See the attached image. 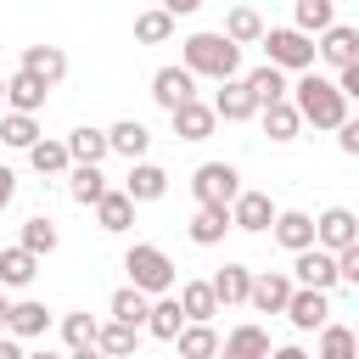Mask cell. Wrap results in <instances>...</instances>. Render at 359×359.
Returning a JSON list of instances; mask_svg holds the SVG:
<instances>
[{
	"label": "cell",
	"mask_w": 359,
	"mask_h": 359,
	"mask_svg": "<svg viewBox=\"0 0 359 359\" xmlns=\"http://www.w3.org/2000/svg\"><path fill=\"white\" fill-rule=\"evenodd\" d=\"M286 101H292V112H297L303 123H314V129H342V123H348V101L337 95V84H331L325 73H303L297 84H286Z\"/></svg>",
	"instance_id": "obj_1"
},
{
	"label": "cell",
	"mask_w": 359,
	"mask_h": 359,
	"mask_svg": "<svg viewBox=\"0 0 359 359\" xmlns=\"http://www.w3.org/2000/svg\"><path fill=\"white\" fill-rule=\"evenodd\" d=\"M180 67H185L191 79H219V84H230V79H241V50H236L224 34H191Z\"/></svg>",
	"instance_id": "obj_2"
},
{
	"label": "cell",
	"mask_w": 359,
	"mask_h": 359,
	"mask_svg": "<svg viewBox=\"0 0 359 359\" xmlns=\"http://www.w3.org/2000/svg\"><path fill=\"white\" fill-rule=\"evenodd\" d=\"M123 269H129V286H135L140 297H168L174 280H180L174 258H168L163 247H151V241H135V247L123 252Z\"/></svg>",
	"instance_id": "obj_3"
},
{
	"label": "cell",
	"mask_w": 359,
	"mask_h": 359,
	"mask_svg": "<svg viewBox=\"0 0 359 359\" xmlns=\"http://www.w3.org/2000/svg\"><path fill=\"white\" fill-rule=\"evenodd\" d=\"M264 56H269V67H297V73H314V39H303L297 28H264Z\"/></svg>",
	"instance_id": "obj_4"
},
{
	"label": "cell",
	"mask_w": 359,
	"mask_h": 359,
	"mask_svg": "<svg viewBox=\"0 0 359 359\" xmlns=\"http://www.w3.org/2000/svg\"><path fill=\"white\" fill-rule=\"evenodd\" d=\"M191 191H196V208H230L241 196V174L236 163H202L191 174Z\"/></svg>",
	"instance_id": "obj_5"
},
{
	"label": "cell",
	"mask_w": 359,
	"mask_h": 359,
	"mask_svg": "<svg viewBox=\"0 0 359 359\" xmlns=\"http://www.w3.org/2000/svg\"><path fill=\"white\" fill-rule=\"evenodd\" d=\"M314 247L320 252H348V247H359V219L348 213V208H325L320 219H314Z\"/></svg>",
	"instance_id": "obj_6"
},
{
	"label": "cell",
	"mask_w": 359,
	"mask_h": 359,
	"mask_svg": "<svg viewBox=\"0 0 359 359\" xmlns=\"http://www.w3.org/2000/svg\"><path fill=\"white\" fill-rule=\"evenodd\" d=\"M292 286H303V292H325V297H331V286H337V258L320 252V247L297 252V264H292Z\"/></svg>",
	"instance_id": "obj_7"
},
{
	"label": "cell",
	"mask_w": 359,
	"mask_h": 359,
	"mask_svg": "<svg viewBox=\"0 0 359 359\" xmlns=\"http://www.w3.org/2000/svg\"><path fill=\"white\" fill-rule=\"evenodd\" d=\"M151 101L168 107V112H180L185 101H196V79H191L180 62H174V67H157V73H151Z\"/></svg>",
	"instance_id": "obj_8"
},
{
	"label": "cell",
	"mask_w": 359,
	"mask_h": 359,
	"mask_svg": "<svg viewBox=\"0 0 359 359\" xmlns=\"http://www.w3.org/2000/svg\"><path fill=\"white\" fill-rule=\"evenodd\" d=\"M286 297H292V275H286V269H264V275H252V286H247V303H252L258 314H286Z\"/></svg>",
	"instance_id": "obj_9"
},
{
	"label": "cell",
	"mask_w": 359,
	"mask_h": 359,
	"mask_svg": "<svg viewBox=\"0 0 359 359\" xmlns=\"http://www.w3.org/2000/svg\"><path fill=\"white\" fill-rule=\"evenodd\" d=\"M17 73L39 79L45 90H56V84L67 79V56H62V45H28V50H22V67H17Z\"/></svg>",
	"instance_id": "obj_10"
},
{
	"label": "cell",
	"mask_w": 359,
	"mask_h": 359,
	"mask_svg": "<svg viewBox=\"0 0 359 359\" xmlns=\"http://www.w3.org/2000/svg\"><path fill=\"white\" fill-rule=\"evenodd\" d=\"M286 320H292L297 331H320V325H331V297H325V292H303V286H292V297H286Z\"/></svg>",
	"instance_id": "obj_11"
},
{
	"label": "cell",
	"mask_w": 359,
	"mask_h": 359,
	"mask_svg": "<svg viewBox=\"0 0 359 359\" xmlns=\"http://www.w3.org/2000/svg\"><path fill=\"white\" fill-rule=\"evenodd\" d=\"M314 56H325L337 73H342V67H353V62H359V28H348V22H331V28L320 34Z\"/></svg>",
	"instance_id": "obj_12"
},
{
	"label": "cell",
	"mask_w": 359,
	"mask_h": 359,
	"mask_svg": "<svg viewBox=\"0 0 359 359\" xmlns=\"http://www.w3.org/2000/svg\"><path fill=\"white\" fill-rule=\"evenodd\" d=\"M275 213H280V208H275L264 191H241V196L230 202V230H269Z\"/></svg>",
	"instance_id": "obj_13"
},
{
	"label": "cell",
	"mask_w": 359,
	"mask_h": 359,
	"mask_svg": "<svg viewBox=\"0 0 359 359\" xmlns=\"http://www.w3.org/2000/svg\"><path fill=\"white\" fill-rule=\"evenodd\" d=\"M219 359H269V331L264 325H236L230 337H219Z\"/></svg>",
	"instance_id": "obj_14"
},
{
	"label": "cell",
	"mask_w": 359,
	"mask_h": 359,
	"mask_svg": "<svg viewBox=\"0 0 359 359\" xmlns=\"http://www.w3.org/2000/svg\"><path fill=\"white\" fill-rule=\"evenodd\" d=\"M146 146H151V129H146L140 118H118V123L107 129V151H118V157H129V163H140Z\"/></svg>",
	"instance_id": "obj_15"
},
{
	"label": "cell",
	"mask_w": 359,
	"mask_h": 359,
	"mask_svg": "<svg viewBox=\"0 0 359 359\" xmlns=\"http://www.w3.org/2000/svg\"><path fill=\"white\" fill-rule=\"evenodd\" d=\"M247 286H252V269H247V264H224V269H213V280H208V292H213L219 309L247 303Z\"/></svg>",
	"instance_id": "obj_16"
},
{
	"label": "cell",
	"mask_w": 359,
	"mask_h": 359,
	"mask_svg": "<svg viewBox=\"0 0 359 359\" xmlns=\"http://www.w3.org/2000/svg\"><path fill=\"white\" fill-rule=\"evenodd\" d=\"M208 107H213V118H224V123H241V118H252V112H258V101L247 95V84H241V79H230V84H219Z\"/></svg>",
	"instance_id": "obj_17"
},
{
	"label": "cell",
	"mask_w": 359,
	"mask_h": 359,
	"mask_svg": "<svg viewBox=\"0 0 359 359\" xmlns=\"http://www.w3.org/2000/svg\"><path fill=\"white\" fill-rule=\"evenodd\" d=\"M62 146H67V163H73V168H101V157H107V129H90V123H84V129H73Z\"/></svg>",
	"instance_id": "obj_18"
},
{
	"label": "cell",
	"mask_w": 359,
	"mask_h": 359,
	"mask_svg": "<svg viewBox=\"0 0 359 359\" xmlns=\"http://www.w3.org/2000/svg\"><path fill=\"white\" fill-rule=\"evenodd\" d=\"M275 241L286 247V252H309L314 247V219L309 213H297V208H286V213H275Z\"/></svg>",
	"instance_id": "obj_19"
},
{
	"label": "cell",
	"mask_w": 359,
	"mask_h": 359,
	"mask_svg": "<svg viewBox=\"0 0 359 359\" xmlns=\"http://www.w3.org/2000/svg\"><path fill=\"white\" fill-rule=\"evenodd\" d=\"M174 303H180V314H185V325H213V314H219V303H213V292H208V280H185V286L174 292Z\"/></svg>",
	"instance_id": "obj_20"
},
{
	"label": "cell",
	"mask_w": 359,
	"mask_h": 359,
	"mask_svg": "<svg viewBox=\"0 0 359 359\" xmlns=\"http://www.w3.org/2000/svg\"><path fill=\"white\" fill-rule=\"evenodd\" d=\"M168 191V174L157 163H129V180H123V196L129 202H157Z\"/></svg>",
	"instance_id": "obj_21"
},
{
	"label": "cell",
	"mask_w": 359,
	"mask_h": 359,
	"mask_svg": "<svg viewBox=\"0 0 359 359\" xmlns=\"http://www.w3.org/2000/svg\"><path fill=\"white\" fill-rule=\"evenodd\" d=\"M241 84H247V95L258 101V112H264V107H275V101H286V73H280V67H269V62H264V67H252Z\"/></svg>",
	"instance_id": "obj_22"
},
{
	"label": "cell",
	"mask_w": 359,
	"mask_h": 359,
	"mask_svg": "<svg viewBox=\"0 0 359 359\" xmlns=\"http://www.w3.org/2000/svg\"><path fill=\"white\" fill-rule=\"evenodd\" d=\"M168 118H174V135H180V140H208V135H213V123H219L208 101H185V107H180V112H168Z\"/></svg>",
	"instance_id": "obj_23"
},
{
	"label": "cell",
	"mask_w": 359,
	"mask_h": 359,
	"mask_svg": "<svg viewBox=\"0 0 359 359\" xmlns=\"http://www.w3.org/2000/svg\"><path fill=\"white\" fill-rule=\"evenodd\" d=\"M6 331H11V337H45V331H50V309L34 303V297H22V303H11Z\"/></svg>",
	"instance_id": "obj_24"
},
{
	"label": "cell",
	"mask_w": 359,
	"mask_h": 359,
	"mask_svg": "<svg viewBox=\"0 0 359 359\" xmlns=\"http://www.w3.org/2000/svg\"><path fill=\"white\" fill-rule=\"evenodd\" d=\"M224 39H230L236 50H241V45H258V39H264V17H258L252 6H230V11H224Z\"/></svg>",
	"instance_id": "obj_25"
},
{
	"label": "cell",
	"mask_w": 359,
	"mask_h": 359,
	"mask_svg": "<svg viewBox=\"0 0 359 359\" xmlns=\"http://www.w3.org/2000/svg\"><path fill=\"white\" fill-rule=\"evenodd\" d=\"M45 95H50V90H45L39 79H28V73H11V79H6V101H11V112H22V118H34V112L45 107Z\"/></svg>",
	"instance_id": "obj_26"
},
{
	"label": "cell",
	"mask_w": 359,
	"mask_h": 359,
	"mask_svg": "<svg viewBox=\"0 0 359 359\" xmlns=\"http://www.w3.org/2000/svg\"><path fill=\"white\" fill-rule=\"evenodd\" d=\"M185 230H191V241H196V247H219V241H224V230H230V208H196Z\"/></svg>",
	"instance_id": "obj_27"
},
{
	"label": "cell",
	"mask_w": 359,
	"mask_h": 359,
	"mask_svg": "<svg viewBox=\"0 0 359 359\" xmlns=\"http://www.w3.org/2000/svg\"><path fill=\"white\" fill-rule=\"evenodd\" d=\"M107 309H112V320H118V325H129V331H146V314H151V297H140L135 286H118Z\"/></svg>",
	"instance_id": "obj_28"
},
{
	"label": "cell",
	"mask_w": 359,
	"mask_h": 359,
	"mask_svg": "<svg viewBox=\"0 0 359 359\" xmlns=\"http://www.w3.org/2000/svg\"><path fill=\"white\" fill-rule=\"evenodd\" d=\"M146 331H151L157 342H174V337L185 331V314H180V303H174V292H168V297H151V314H146Z\"/></svg>",
	"instance_id": "obj_29"
},
{
	"label": "cell",
	"mask_w": 359,
	"mask_h": 359,
	"mask_svg": "<svg viewBox=\"0 0 359 359\" xmlns=\"http://www.w3.org/2000/svg\"><path fill=\"white\" fill-rule=\"evenodd\" d=\"M95 224H101L107 236H118V230H129V224H135V202H129L123 191H107V196L95 202Z\"/></svg>",
	"instance_id": "obj_30"
},
{
	"label": "cell",
	"mask_w": 359,
	"mask_h": 359,
	"mask_svg": "<svg viewBox=\"0 0 359 359\" xmlns=\"http://www.w3.org/2000/svg\"><path fill=\"white\" fill-rule=\"evenodd\" d=\"M292 17H297L292 28H297L303 39H314V34H325V28L337 22V6H331V0H297V11H292Z\"/></svg>",
	"instance_id": "obj_31"
},
{
	"label": "cell",
	"mask_w": 359,
	"mask_h": 359,
	"mask_svg": "<svg viewBox=\"0 0 359 359\" xmlns=\"http://www.w3.org/2000/svg\"><path fill=\"white\" fill-rule=\"evenodd\" d=\"M67 196H73L79 208H95V202L107 196V174H101V168H67Z\"/></svg>",
	"instance_id": "obj_32"
},
{
	"label": "cell",
	"mask_w": 359,
	"mask_h": 359,
	"mask_svg": "<svg viewBox=\"0 0 359 359\" xmlns=\"http://www.w3.org/2000/svg\"><path fill=\"white\" fill-rule=\"evenodd\" d=\"M135 342H140V331H129V325H118V320H107V325L95 331V353H101V359H129Z\"/></svg>",
	"instance_id": "obj_33"
},
{
	"label": "cell",
	"mask_w": 359,
	"mask_h": 359,
	"mask_svg": "<svg viewBox=\"0 0 359 359\" xmlns=\"http://www.w3.org/2000/svg\"><path fill=\"white\" fill-rule=\"evenodd\" d=\"M174 348H180V359H219V331L213 325H185L174 337Z\"/></svg>",
	"instance_id": "obj_34"
},
{
	"label": "cell",
	"mask_w": 359,
	"mask_h": 359,
	"mask_svg": "<svg viewBox=\"0 0 359 359\" xmlns=\"http://www.w3.org/2000/svg\"><path fill=\"white\" fill-rule=\"evenodd\" d=\"M28 163H34V174H45V180H56V174H67V168H73L62 140H34V146H28Z\"/></svg>",
	"instance_id": "obj_35"
},
{
	"label": "cell",
	"mask_w": 359,
	"mask_h": 359,
	"mask_svg": "<svg viewBox=\"0 0 359 359\" xmlns=\"http://www.w3.org/2000/svg\"><path fill=\"white\" fill-rule=\"evenodd\" d=\"M56 241H62V236H56V224H50L45 213H34V219L22 224V241H17V247H22L28 258H45V252H56Z\"/></svg>",
	"instance_id": "obj_36"
},
{
	"label": "cell",
	"mask_w": 359,
	"mask_h": 359,
	"mask_svg": "<svg viewBox=\"0 0 359 359\" xmlns=\"http://www.w3.org/2000/svg\"><path fill=\"white\" fill-rule=\"evenodd\" d=\"M95 331H101V320H95L90 309L67 314V320H62V342H67V353H84V348H95Z\"/></svg>",
	"instance_id": "obj_37"
},
{
	"label": "cell",
	"mask_w": 359,
	"mask_h": 359,
	"mask_svg": "<svg viewBox=\"0 0 359 359\" xmlns=\"http://www.w3.org/2000/svg\"><path fill=\"white\" fill-rule=\"evenodd\" d=\"M39 275V258H28L22 247H6L0 252V286H28Z\"/></svg>",
	"instance_id": "obj_38"
},
{
	"label": "cell",
	"mask_w": 359,
	"mask_h": 359,
	"mask_svg": "<svg viewBox=\"0 0 359 359\" xmlns=\"http://www.w3.org/2000/svg\"><path fill=\"white\" fill-rule=\"evenodd\" d=\"M314 359H359V337L348 325H320V353Z\"/></svg>",
	"instance_id": "obj_39"
},
{
	"label": "cell",
	"mask_w": 359,
	"mask_h": 359,
	"mask_svg": "<svg viewBox=\"0 0 359 359\" xmlns=\"http://www.w3.org/2000/svg\"><path fill=\"white\" fill-rule=\"evenodd\" d=\"M297 129H303V118L292 112V101L264 107V135H269V140H297Z\"/></svg>",
	"instance_id": "obj_40"
},
{
	"label": "cell",
	"mask_w": 359,
	"mask_h": 359,
	"mask_svg": "<svg viewBox=\"0 0 359 359\" xmlns=\"http://www.w3.org/2000/svg\"><path fill=\"white\" fill-rule=\"evenodd\" d=\"M168 34H174V17H168L163 6H151V11L135 17V39H140V45H163Z\"/></svg>",
	"instance_id": "obj_41"
},
{
	"label": "cell",
	"mask_w": 359,
	"mask_h": 359,
	"mask_svg": "<svg viewBox=\"0 0 359 359\" xmlns=\"http://www.w3.org/2000/svg\"><path fill=\"white\" fill-rule=\"evenodd\" d=\"M0 140H6V146H17V151H28V146L39 140V123H34V118H22V112H6V118H0Z\"/></svg>",
	"instance_id": "obj_42"
},
{
	"label": "cell",
	"mask_w": 359,
	"mask_h": 359,
	"mask_svg": "<svg viewBox=\"0 0 359 359\" xmlns=\"http://www.w3.org/2000/svg\"><path fill=\"white\" fill-rule=\"evenodd\" d=\"M337 280H348V286H359V247H348V252H337Z\"/></svg>",
	"instance_id": "obj_43"
},
{
	"label": "cell",
	"mask_w": 359,
	"mask_h": 359,
	"mask_svg": "<svg viewBox=\"0 0 359 359\" xmlns=\"http://www.w3.org/2000/svg\"><path fill=\"white\" fill-rule=\"evenodd\" d=\"M337 146H342L348 157H359V123H353V118H348V123L337 129Z\"/></svg>",
	"instance_id": "obj_44"
},
{
	"label": "cell",
	"mask_w": 359,
	"mask_h": 359,
	"mask_svg": "<svg viewBox=\"0 0 359 359\" xmlns=\"http://www.w3.org/2000/svg\"><path fill=\"white\" fill-rule=\"evenodd\" d=\"M11 196H17V174H11L6 163H0V213L11 208Z\"/></svg>",
	"instance_id": "obj_45"
},
{
	"label": "cell",
	"mask_w": 359,
	"mask_h": 359,
	"mask_svg": "<svg viewBox=\"0 0 359 359\" xmlns=\"http://www.w3.org/2000/svg\"><path fill=\"white\" fill-rule=\"evenodd\" d=\"M269 359H309V353H303V348H292V342H286V348H269Z\"/></svg>",
	"instance_id": "obj_46"
},
{
	"label": "cell",
	"mask_w": 359,
	"mask_h": 359,
	"mask_svg": "<svg viewBox=\"0 0 359 359\" xmlns=\"http://www.w3.org/2000/svg\"><path fill=\"white\" fill-rule=\"evenodd\" d=\"M0 359H22V348H17L11 337H0Z\"/></svg>",
	"instance_id": "obj_47"
},
{
	"label": "cell",
	"mask_w": 359,
	"mask_h": 359,
	"mask_svg": "<svg viewBox=\"0 0 359 359\" xmlns=\"http://www.w3.org/2000/svg\"><path fill=\"white\" fill-rule=\"evenodd\" d=\"M22 359H62V353H50V348H34V353H22Z\"/></svg>",
	"instance_id": "obj_48"
},
{
	"label": "cell",
	"mask_w": 359,
	"mask_h": 359,
	"mask_svg": "<svg viewBox=\"0 0 359 359\" xmlns=\"http://www.w3.org/2000/svg\"><path fill=\"white\" fill-rule=\"evenodd\" d=\"M6 314H11V303H6V292H0V331H6Z\"/></svg>",
	"instance_id": "obj_49"
},
{
	"label": "cell",
	"mask_w": 359,
	"mask_h": 359,
	"mask_svg": "<svg viewBox=\"0 0 359 359\" xmlns=\"http://www.w3.org/2000/svg\"><path fill=\"white\" fill-rule=\"evenodd\" d=\"M67 359H101V353H95V348H84V353H67Z\"/></svg>",
	"instance_id": "obj_50"
},
{
	"label": "cell",
	"mask_w": 359,
	"mask_h": 359,
	"mask_svg": "<svg viewBox=\"0 0 359 359\" xmlns=\"http://www.w3.org/2000/svg\"><path fill=\"white\" fill-rule=\"evenodd\" d=\"M0 101H6V79H0Z\"/></svg>",
	"instance_id": "obj_51"
}]
</instances>
